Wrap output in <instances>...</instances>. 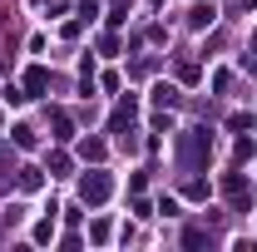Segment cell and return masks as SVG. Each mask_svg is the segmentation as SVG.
<instances>
[{
  "label": "cell",
  "mask_w": 257,
  "mask_h": 252,
  "mask_svg": "<svg viewBox=\"0 0 257 252\" xmlns=\"http://www.w3.org/2000/svg\"><path fill=\"white\" fill-rule=\"evenodd\" d=\"M208 149H213V139H208L203 129H188V134L178 139V163H183V168H198V163L208 158Z\"/></svg>",
  "instance_id": "6da1fadb"
},
{
  "label": "cell",
  "mask_w": 257,
  "mask_h": 252,
  "mask_svg": "<svg viewBox=\"0 0 257 252\" xmlns=\"http://www.w3.org/2000/svg\"><path fill=\"white\" fill-rule=\"evenodd\" d=\"M109 193H114V178H109L104 168H94V173H84V178H79V203H89V208H99Z\"/></svg>",
  "instance_id": "7a4b0ae2"
},
{
  "label": "cell",
  "mask_w": 257,
  "mask_h": 252,
  "mask_svg": "<svg viewBox=\"0 0 257 252\" xmlns=\"http://www.w3.org/2000/svg\"><path fill=\"white\" fill-rule=\"evenodd\" d=\"M223 193L232 198V208H247V203H252V188L242 183V173H227V178H223Z\"/></svg>",
  "instance_id": "3957f363"
},
{
  "label": "cell",
  "mask_w": 257,
  "mask_h": 252,
  "mask_svg": "<svg viewBox=\"0 0 257 252\" xmlns=\"http://www.w3.org/2000/svg\"><path fill=\"white\" fill-rule=\"evenodd\" d=\"M128 124H134V99H124V104L114 109V119H109V129H114V134H124Z\"/></svg>",
  "instance_id": "277c9868"
},
{
  "label": "cell",
  "mask_w": 257,
  "mask_h": 252,
  "mask_svg": "<svg viewBox=\"0 0 257 252\" xmlns=\"http://www.w3.org/2000/svg\"><path fill=\"white\" fill-rule=\"evenodd\" d=\"M213 15H218L213 5H193V10H188V25H193V30H203V25H213Z\"/></svg>",
  "instance_id": "5b68a950"
},
{
  "label": "cell",
  "mask_w": 257,
  "mask_h": 252,
  "mask_svg": "<svg viewBox=\"0 0 257 252\" xmlns=\"http://www.w3.org/2000/svg\"><path fill=\"white\" fill-rule=\"evenodd\" d=\"M45 84H50V74H45V69H40V64H35V69H30V74H25V94H40V89H45Z\"/></svg>",
  "instance_id": "8992f818"
},
{
  "label": "cell",
  "mask_w": 257,
  "mask_h": 252,
  "mask_svg": "<svg viewBox=\"0 0 257 252\" xmlns=\"http://www.w3.org/2000/svg\"><path fill=\"white\" fill-rule=\"evenodd\" d=\"M50 124H55V139H74V124H69V114H64V109L50 114Z\"/></svg>",
  "instance_id": "52a82bcc"
},
{
  "label": "cell",
  "mask_w": 257,
  "mask_h": 252,
  "mask_svg": "<svg viewBox=\"0 0 257 252\" xmlns=\"http://www.w3.org/2000/svg\"><path fill=\"white\" fill-rule=\"evenodd\" d=\"M40 183H45L40 168H20V188H25V193H40Z\"/></svg>",
  "instance_id": "ba28073f"
},
{
  "label": "cell",
  "mask_w": 257,
  "mask_h": 252,
  "mask_svg": "<svg viewBox=\"0 0 257 252\" xmlns=\"http://www.w3.org/2000/svg\"><path fill=\"white\" fill-rule=\"evenodd\" d=\"M154 104H168V109H173V104H178V89H173V84H159V89H154Z\"/></svg>",
  "instance_id": "9c48e42d"
},
{
  "label": "cell",
  "mask_w": 257,
  "mask_h": 252,
  "mask_svg": "<svg viewBox=\"0 0 257 252\" xmlns=\"http://www.w3.org/2000/svg\"><path fill=\"white\" fill-rule=\"evenodd\" d=\"M79 154L99 163V158H104V139H84V144H79Z\"/></svg>",
  "instance_id": "30bf717a"
},
{
  "label": "cell",
  "mask_w": 257,
  "mask_h": 252,
  "mask_svg": "<svg viewBox=\"0 0 257 252\" xmlns=\"http://www.w3.org/2000/svg\"><path fill=\"white\" fill-rule=\"evenodd\" d=\"M227 129H232V134H252V114H232Z\"/></svg>",
  "instance_id": "8fae6325"
},
{
  "label": "cell",
  "mask_w": 257,
  "mask_h": 252,
  "mask_svg": "<svg viewBox=\"0 0 257 252\" xmlns=\"http://www.w3.org/2000/svg\"><path fill=\"white\" fill-rule=\"evenodd\" d=\"M15 144H20V149H35L40 139H35V129H30V124H20V129H15Z\"/></svg>",
  "instance_id": "7c38bea8"
},
{
  "label": "cell",
  "mask_w": 257,
  "mask_h": 252,
  "mask_svg": "<svg viewBox=\"0 0 257 252\" xmlns=\"http://www.w3.org/2000/svg\"><path fill=\"white\" fill-rule=\"evenodd\" d=\"M55 237V218H45V222H35V242H50Z\"/></svg>",
  "instance_id": "4fadbf2b"
},
{
  "label": "cell",
  "mask_w": 257,
  "mask_h": 252,
  "mask_svg": "<svg viewBox=\"0 0 257 252\" xmlns=\"http://www.w3.org/2000/svg\"><path fill=\"white\" fill-rule=\"evenodd\" d=\"M0 99H5V104H25L30 94H25V89H15V84H5V89H0Z\"/></svg>",
  "instance_id": "5bb4252c"
},
{
  "label": "cell",
  "mask_w": 257,
  "mask_h": 252,
  "mask_svg": "<svg viewBox=\"0 0 257 252\" xmlns=\"http://www.w3.org/2000/svg\"><path fill=\"white\" fill-rule=\"evenodd\" d=\"M183 193H188V198H208V183H203V178H188Z\"/></svg>",
  "instance_id": "9a60e30c"
},
{
  "label": "cell",
  "mask_w": 257,
  "mask_h": 252,
  "mask_svg": "<svg viewBox=\"0 0 257 252\" xmlns=\"http://www.w3.org/2000/svg\"><path fill=\"white\" fill-rule=\"evenodd\" d=\"M183 242H188V247H203V242H208V232H203V227H188V232H183Z\"/></svg>",
  "instance_id": "2e32d148"
},
{
  "label": "cell",
  "mask_w": 257,
  "mask_h": 252,
  "mask_svg": "<svg viewBox=\"0 0 257 252\" xmlns=\"http://www.w3.org/2000/svg\"><path fill=\"white\" fill-rule=\"evenodd\" d=\"M178 79H183V84H193V79H198V64L183 60V64H178Z\"/></svg>",
  "instance_id": "e0dca14e"
},
{
  "label": "cell",
  "mask_w": 257,
  "mask_h": 252,
  "mask_svg": "<svg viewBox=\"0 0 257 252\" xmlns=\"http://www.w3.org/2000/svg\"><path fill=\"white\" fill-rule=\"evenodd\" d=\"M50 173H69V154H50Z\"/></svg>",
  "instance_id": "ac0fdd59"
}]
</instances>
